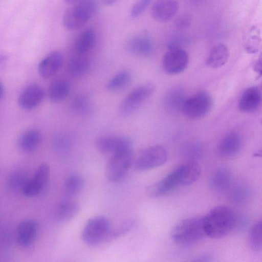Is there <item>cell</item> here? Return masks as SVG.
I'll list each match as a JSON object with an SVG mask.
<instances>
[{"label":"cell","instance_id":"cell-45","mask_svg":"<svg viewBox=\"0 0 262 262\" xmlns=\"http://www.w3.org/2000/svg\"><path fill=\"white\" fill-rule=\"evenodd\" d=\"M4 93V85L1 81H0V99L3 97Z\"/></svg>","mask_w":262,"mask_h":262},{"label":"cell","instance_id":"cell-33","mask_svg":"<svg viewBox=\"0 0 262 262\" xmlns=\"http://www.w3.org/2000/svg\"><path fill=\"white\" fill-rule=\"evenodd\" d=\"M186 99L184 92L181 89H177L168 94L165 100L166 104L171 109H182Z\"/></svg>","mask_w":262,"mask_h":262},{"label":"cell","instance_id":"cell-21","mask_svg":"<svg viewBox=\"0 0 262 262\" xmlns=\"http://www.w3.org/2000/svg\"><path fill=\"white\" fill-rule=\"evenodd\" d=\"M69 91L70 85L67 80L63 79L55 80L49 86V98L53 103L60 102L67 97Z\"/></svg>","mask_w":262,"mask_h":262},{"label":"cell","instance_id":"cell-40","mask_svg":"<svg viewBox=\"0 0 262 262\" xmlns=\"http://www.w3.org/2000/svg\"><path fill=\"white\" fill-rule=\"evenodd\" d=\"M191 18L188 14H182L177 17L174 21L176 28L178 30H184L191 24Z\"/></svg>","mask_w":262,"mask_h":262},{"label":"cell","instance_id":"cell-28","mask_svg":"<svg viewBox=\"0 0 262 262\" xmlns=\"http://www.w3.org/2000/svg\"><path fill=\"white\" fill-rule=\"evenodd\" d=\"M229 191L231 201L237 204L245 203L250 196L249 188L244 184H238L232 186Z\"/></svg>","mask_w":262,"mask_h":262},{"label":"cell","instance_id":"cell-16","mask_svg":"<svg viewBox=\"0 0 262 262\" xmlns=\"http://www.w3.org/2000/svg\"><path fill=\"white\" fill-rule=\"evenodd\" d=\"M91 17L76 4L68 9L62 18L64 27L70 31L81 28Z\"/></svg>","mask_w":262,"mask_h":262},{"label":"cell","instance_id":"cell-38","mask_svg":"<svg viewBox=\"0 0 262 262\" xmlns=\"http://www.w3.org/2000/svg\"><path fill=\"white\" fill-rule=\"evenodd\" d=\"M91 17L95 13L97 3L95 0H78L75 4Z\"/></svg>","mask_w":262,"mask_h":262},{"label":"cell","instance_id":"cell-14","mask_svg":"<svg viewBox=\"0 0 262 262\" xmlns=\"http://www.w3.org/2000/svg\"><path fill=\"white\" fill-rule=\"evenodd\" d=\"M37 229V223L34 220L27 219L21 221L18 225L16 231L18 244L24 248L31 247L35 240Z\"/></svg>","mask_w":262,"mask_h":262},{"label":"cell","instance_id":"cell-46","mask_svg":"<svg viewBox=\"0 0 262 262\" xmlns=\"http://www.w3.org/2000/svg\"><path fill=\"white\" fill-rule=\"evenodd\" d=\"M78 0H63L64 2L67 4L74 5L75 4Z\"/></svg>","mask_w":262,"mask_h":262},{"label":"cell","instance_id":"cell-44","mask_svg":"<svg viewBox=\"0 0 262 262\" xmlns=\"http://www.w3.org/2000/svg\"><path fill=\"white\" fill-rule=\"evenodd\" d=\"M102 3L106 6H110L114 4L118 0H101Z\"/></svg>","mask_w":262,"mask_h":262},{"label":"cell","instance_id":"cell-37","mask_svg":"<svg viewBox=\"0 0 262 262\" xmlns=\"http://www.w3.org/2000/svg\"><path fill=\"white\" fill-rule=\"evenodd\" d=\"M184 154L187 158L189 159L188 161H194L200 159L202 155V150L201 147L197 145H190L187 146L184 151Z\"/></svg>","mask_w":262,"mask_h":262},{"label":"cell","instance_id":"cell-9","mask_svg":"<svg viewBox=\"0 0 262 262\" xmlns=\"http://www.w3.org/2000/svg\"><path fill=\"white\" fill-rule=\"evenodd\" d=\"M50 174L49 165L40 164L36 168L33 177L29 179L22 192L27 196H34L39 194L45 187Z\"/></svg>","mask_w":262,"mask_h":262},{"label":"cell","instance_id":"cell-6","mask_svg":"<svg viewBox=\"0 0 262 262\" xmlns=\"http://www.w3.org/2000/svg\"><path fill=\"white\" fill-rule=\"evenodd\" d=\"M166 149L161 145H153L143 149L137 157L135 168L140 171L148 170L163 165L167 160Z\"/></svg>","mask_w":262,"mask_h":262},{"label":"cell","instance_id":"cell-24","mask_svg":"<svg viewBox=\"0 0 262 262\" xmlns=\"http://www.w3.org/2000/svg\"><path fill=\"white\" fill-rule=\"evenodd\" d=\"M96 36L93 31L86 30L77 37L74 44V50L77 55H85L95 45Z\"/></svg>","mask_w":262,"mask_h":262},{"label":"cell","instance_id":"cell-32","mask_svg":"<svg viewBox=\"0 0 262 262\" xmlns=\"http://www.w3.org/2000/svg\"><path fill=\"white\" fill-rule=\"evenodd\" d=\"M89 67V61L84 55L77 54V56L70 61L69 70L74 75H80L87 71Z\"/></svg>","mask_w":262,"mask_h":262},{"label":"cell","instance_id":"cell-3","mask_svg":"<svg viewBox=\"0 0 262 262\" xmlns=\"http://www.w3.org/2000/svg\"><path fill=\"white\" fill-rule=\"evenodd\" d=\"M133 161V154L131 148L112 155L106 166V178L112 182L120 181L129 170Z\"/></svg>","mask_w":262,"mask_h":262},{"label":"cell","instance_id":"cell-31","mask_svg":"<svg viewBox=\"0 0 262 262\" xmlns=\"http://www.w3.org/2000/svg\"><path fill=\"white\" fill-rule=\"evenodd\" d=\"M131 80L130 74L123 71L116 74L107 83V88L111 91H117L127 86Z\"/></svg>","mask_w":262,"mask_h":262},{"label":"cell","instance_id":"cell-2","mask_svg":"<svg viewBox=\"0 0 262 262\" xmlns=\"http://www.w3.org/2000/svg\"><path fill=\"white\" fill-rule=\"evenodd\" d=\"M205 235L202 216L191 217L181 221L170 234L174 243L183 246L194 245L201 241Z\"/></svg>","mask_w":262,"mask_h":262},{"label":"cell","instance_id":"cell-43","mask_svg":"<svg viewBox=\"0 0 262 262\" xmlns=\"http://www.w3.org/2000/svg\"><path fill=\"white\" fill-rule=\"evenodd\" d=\"M7 58L5 55H0V70L3 69L5 67Z\"/></svg>","mask_w":262,"mask_h":262},{"label":"cell","instance_id":"cell-42","mask_svg":"<svg viewBox=\"0 0 262 262\" xmlns=\"http://www.w3.org/2000/svg\"><path fill=\"white\" fill-rule=\"evenodd\" d=\"M212 257L207 254L200 255L197 256L192 260L193 261H210L212 260Z\"/></svg>","mask_w":262,"mask_h":262},{"label":"cell","instance_id":"cell-29","mask_svg":"<svg viewBox=\"0 0 262 262\" xmlns=\"http://www.w3.org/2000/svg\"><path fill=\"white\" fill-rule=\"evenodd\" d=\"M83 185V179L78 174H71L64 181L66 191L70 195H75L78 194L82 189Z\"/></svg>","mask_w":262,"mask_h":262},{"label":"cell","instance_id":"cell-11","mask_svg":"<svg viewBox=\"0 0 262 262\" xmlns=\"http://www.w3.org/2000/svg\"><path fill=\"white\" fill-rule=\"evenodd\" d=\"M232 173L228 168L224 166L216 168L209 178V186L211 189L220 195L229 192L232 187Z\"/></svg>","mask_w":262,"mask_h":262},{"label":"cell","instance_id":"cell-35","mask_svg":"<svg viewBox=\"0 0 262 262\" xmlns=\"http://www.w3.org/2000/svg\"><path fill=\"white\" fill-rule=\"evenodd\" d=\"M71 140L68 134H63L58 136L54 141V146L56 150L60 153L68 151L71 146Z\"/></svg>","mask_w":262,"mask_h":262},{"label":"cell","instance_id":"cell-41","mask_svg":"<svg viewBox=\"0 0 262 262\" xmlns=\"http://www.w3.org/2000/svg\"><path fill=\"white\" fill-rule=\"evenodd\" d=\"M188 40L187 36L185 35H179L172 38L168 43V49L182 48V47Z\"/></svg>","mask_w":262,"mask_h":262},{"label":"cell","instance_id":"cell-23","mask_svg":"<svg viewBox=\"0 0 262 262\" xmlns=\"http://www.w3.org/2000/svg\"><path fill=\"white\" fill-rule=\"evenodd\" d=\"M181 185L187 186L196 182L200 177L201 169L196 162L188 161L180 165Z\"/></svg>","mask_w":262,"mask_h":262},{"label":"cell","instance_id":"cell-20","mask_svg":"<svg viewBox=\"0 0 262 262\" xmlns=\"http://www.w3.org/2000/svg\"><path fill=\"white\" fill-rule=\"evenodd\" d=\"M229 52L227 47L223 43L214 46L206 59V64L212 68L223 66L228 61Z\"/></svg>","mask_w":262,"mask_h":262},{"label":"cell","instance_id":"cell-12","mask_svg":"<svg viewBox=\"0 0 262 262\" xmlns=\"http://www.w3.org/2000/svg\"><path fill=\"white\" fill-rule=\"evenodd\" d=\"M44 97L45 92L40 86L31 84L26 87L20 93L18 102L22 108L31 110L37 107Z\"/></svg>","mask_w":262,"mask_h":262},{"label":"cell","instance_id":"cell-15","mask_svg":"<svg viewBox=\"0 0 262 262\" xmlns=\"http://www.w3.org/2000/svg\"><path fill=\"white\" fill-rule=\"evenodd\" d=\"M63 61L62 54L58 51H54L47 55L38 66L39 75L43 78H49L61 68Z\"/></svg>","mask_w":262,"mask_h":262},{"label":"cell","instance_id":"cell-25","mask_svg":"<svg viewBox=\"0 0 262 262\" xmlns=\"http://www.w3.org/2000/svg\"><path fill=\"white\" fill-rule=\"evenodd\" d=\"M127 48L131 53L140 55L146 56L152 51V45L149 39L143 36L132 38L127 43Z\"/></svg>","mask_w":262,"mask_h":262},{"label":"cell","instance_id":"cell-39","mask_svg":"<svg viewBox=\"0 0 262 262\" xmlns=\"http://www.w3.org/2000/svg\"><path fill=\"white\" fill-rule=\"evenodd\" d=\"M258 34H252L248 39L246 43V49L249 53H255L258 51L260 43V37Z\"/></svg>","mask_w":262,"mask_h":262},{"label":"cell","instance_id":"cell-10","mask_svg":"<svg viewBox=\"0 0 262 262\" xmlns=\"http://www.w3.org/2000/svg\"><path fill=\"white\" fill-rule=\"evenodd\" d=\"M132 141L129 138L118 135H105L99 138L96 142L98 150L103 154L111 155L127 149L131 148Z\"/></svg>","mask_w":262,"mask_h":262},{"label":"cell","instance_id":"cell-7","mask_svg":"<svg viewBox=\"0 0 262 262\" xmlns=\"http://www.w3.org/2000/svg\"><path fill=\"white\" fill-rule=\"evenodd\" d=\"M154 90V85L150 83L136 87L121 101L119 107V112L124 115H128L134 112L152 95Z\"/></svg>","mask_w":262,"mask_h":262},{"label":"cell","instance_id":"cell-4","mask_svg":"<svg viewBox=\"0 0 262 262\" xmlns=\"http://www.w3.org/2000/svg\"><path fill=\"white\" fill-rule=\"evenodd\" d=\"M110 229V222L106 217L97 216L92 217L83 229L82 240L87 245H97L105 241Z\"/></svg>","mask_w":262,"mask_h":262},{"label":"cell","instance_id":"cell-34","mask_svg":"<svg viewBox=\"0 0 262 262\" xmlns=\"http://www.w3.org/2000/svg\"><path fill=\"white\" fill-rule=\"evenodd\" d=\"M70 109L75 114H83L89 108L90 102L88 98L83 95L75 96L71 101Z\"/></svg>","mask_w":262,"mask_h":262},{"label":"cell","instance_id":"cell-36","mask_svg":"<svg viewBox=\"0 0 262 262\" xmlns=\"http://www.w3.org/2000/svg\"><path fill=\"white\" fill-rule=\"evenodd\" d=\"M151 0H137L130 10V15L135 18L141 15L148 7Z\"/></svg>","mask_w":262,"mask_h":262},{"label":"cell","instance_id":"cell-18","mask_svg":"<svg viewBox=\"0 0 262 262\" xmlns=\"http://www.w3.org/2000/svg\"><path fill=\"white\" fill-rule=\"evenodd\" d=\"M261 102V92L258 88L252 86L244 91L239 98L238 107L244 113L255 111Z\"/></svg>","mask_w":262,"mask_h":262},{"label":"cell","instance_id":"cell-8","mask_svg":"<svg viewBox=\"0 0 262 262\" xmlns=\"http://www.w3.org/2000/svg\"><path fill=\"white\" fill-rule=\"evenodd\" d=\"M188 61V55L183 48H170L163 57L162 68L167 74H178L185 70Z\"/></svg>","mask_w":262,"mask_h":262},{"label":"cell","instance_id":"cell-1","mask_svg":"<svg viewBox=\"0 0 262 262\" xmlns=\"http://www.w3.org/2000/svg\"><path fill=\"white\" fill-rule=\"evenodd\" d=\"M236 215L229 207L218 206L203 217L205 235L212 238L222 237L235 227Z\"/></svg>","mask_w":262,"mask_h":262},{"label":"cell","instance_id":"cell-19","mask_svg":"<svg viewBox=\"0 0 262 262\" xmlns=\"http://www.w3.org/2000/svg\"><path fill=\"white\" fill-rule=\"evenodd\" d=\"M41 141L40 131L35 128H30L21 135L18 140V147L24 153H31L37 149Z\"/></svg>","mask_w":262,"mask_h":262},{"label":"cell","instance_id":"cell-27","mask_svg":"<svg viewBox=\"0 0 262 262\" xmlns=\"http://www.w3.org/2000/svg\"><path fill=\"white\" fill-rule=\"evenodd\" d=\"M28 180L29 178L24 171L16 169L8 176L7 185L12 190L22 191Z\"/></svg>","mask_w":262,"mask_h":262},{"label":"cell","instance_id":"cell-30","mask_svg":"<svg viewBox=\"0 0 262 262\" xmlns=\"http://www.w3.org/2000/svg\"><path fill=\"white\" fill-rule=\"evenodd\" d=\"M135 221L134 219H127L116 226L114 229H110L105 242L113 241L126 233L134 227Z\"/></svg>","mask_w":262,"mask_h":262},{"label":"cell","instance_id":"cell-13","mask_svg":"<svg viewBox=\"0 0 262 262\" xmlns=\"http://www.w3.org/2000/svg\"><path fill=\"white\" fill-rule=\"evenodd\" d=\"M179 9L177 0H157L151 9L152 17L159 22H166L172 18Z\"/></svg>","mask_w":262,"mask_h":262},{"label":"cell","instance_id":"cell-26","mask_svg":"<svg viewBox=\"0 0 262 262\" xmlns=\"http://www.w3.org/2000/svg\"><path fill=\"white\" fill-rule=\"evenodd\" d=\"M261 220L256 222L252 226L249 235V244L254 252H259L262 249Z\"/></svg>","mask_w":262,"mask_h":262},{"label":"cell","instance_id":"cell-17","mask_svg":"<svg viewBox=\"0 0 262 262\" xmlns=\"http://www.w3.org/2000/svg\"><path fill=\"white\" fill-rule=\"evenodd\" d=\"M242 145L241 135L236 132H231L221 141L218 146L219 154L224 158H232L238 154Z\"/></svg>","mask_w":262,"mask_h":262},{"label":"cell","instance_id":"cell-22","mask_svg":"<svg viewBox=\"0 0 262 262\" xmlns=\"http://www.w3.org/2000/svg\"><path fill=\"white\" fill-rule=\"evenodd\" d=\"M79 205L75 201L66 199L60 202L56 208V215L58 219L62 221L71 220L78 214Z\"/></svg>","mask_w":262,"mask_h":262},{"label":"cell","instance_id":"cell-5","mask_svg":"<svg viewBox=\"0 0 262 262\" xmlns=\"http://www.w3.org/2000/svg\"><path fill=\"white\" fill-rule=\"evenodd\" d=\"M212 105L211 96L207 92H199L186 98L182 107V111L187 118L200 119L205 116Z\"/></svg>","mask_w":262,"mask_h":262}]
</instances>
